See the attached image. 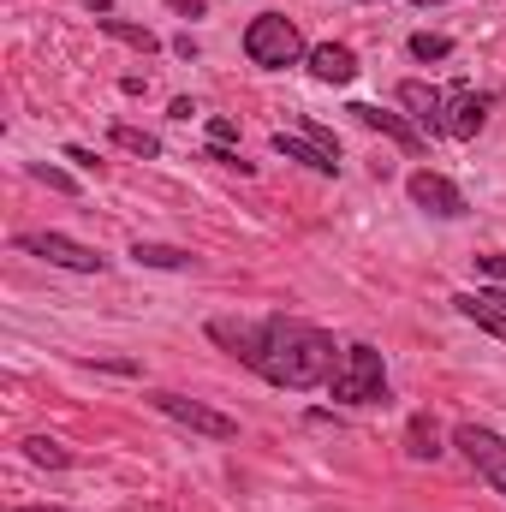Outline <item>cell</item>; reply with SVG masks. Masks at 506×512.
Returning a JSON list of instances; mask_svg holds the SVG:
<instances>
[{
  "mask_svg": "<svg viewBox=\"0 0 506 512\" xmlns=\"http://www.w3.org/2000/svg\"><path fill=\"white\" fill-rule=\"evenodd\" d=\"M274 155H286V161H304L310 173H322V179H334L340 173V155H328L316 137H292V131H274Z\"/></svg>",
  "mask_w": 506,
  "mask_h": 512,
  "instance_id": "obj_12",
  "label": "cell"
},
{
  "mask_svg": "<svg viewBox=\"0 0 506 512\" xmlns=\"http://www.w3.org/2000/svg\"><path fill=\"white\" fill-rule=\"evenodd\" d=\"M310 48H304V36H298V24L286 18V12H256L251 24H245V60L262 66V72H286V66H298Z\"/></svg>",
  "mask_w": 506,
  "mask_h": 512,
  "instance_id": "obj_2",
  "label": "cell"
},
{
  "mask_svg": "<svg viewBox=\"0 0 506 512\" xmlns=\"http://www.w3.org/2000/svg\"><path fill=\"white\" fill-rule=\"evenodd\" d=\"M114 143L131 149V155H143V161H155V155H161V137H149V131H137V126H114Z\"/></svg>",
  "mask_w": 506,
  "mask_h": 512,
  "instance_id": "obj_18",
  "label": "cell"
},
{
  "mask_svg": "<svg viewBox=\"0 0 506 512\" xmlns=\"http://www.w3.org/2000/svg\"><path fill=\"white\" fill-rule=\"evenodd\" d=\"M489 120V96L477 84H453L447 90V137H477Z\"/></svg>",
  "mask_w": 506,
  "mask_h": 512,
  "instance_id": "obj_9",
  "label": "cell"
},
{
  "mask_svg": "<svg viewBox=\"0 0 506 512\" xmlns=\"http://www.w3.org/2000/svg\"><path fill=\"white\" fill-rule=\"evenodd\" d=\"M149 405H155L161 417L185 423L191 435H209V441H239V417H227V411H215V405H203V399H191V393H149Z\"/></svg>",
  "mask_w": 506,
  "mask_h": 512,
  "instance_id": "obj_4",
  "label": "cell"
},
{
  "mask_svg": "<svg viewBox=\"0 0 506 512\" xmlns=\"http://www.w3.org/2000/svg\"><path fill=\"white\" fill-rule=\"evenodd\" d=\"M417 6H441V0H417Z\"/></svg>",
  "mask_w": 506,
  "mask_h": 512,
  "instance_id": "obj_26",
  "label": "cell"
},
{
  "mask_svg": "<svg viewBox=\"0 0 506 512\" xmlns=\"http://www.w3.org/2000/svg\"><path fill=\"white\" fill-rule=\"evenodd\" d=\"M405 197L423 209V215H435V221H459L471 203H465V191L447 179V173H435V167H417L411 179H405Z\"/></svg>",
  "mask_w": 506,
  "mask_h": 512,
  "instance_id": "obj_7",
  "label": "cell"
},
{
  "mask_svg": "<svg viewBox=\"0 0 506 512\" xmlns=\"http://www.w3.org/2000/svg\"><path fill=\"white\" fill-rule=\"evenodd\" d=\"M102 30H108V36H120V42H131V48H143V54H155V48H161V42H155V30L126 24V18H102Z\"/></svg>",
  "mask_w": 506,
  "mask_h": 512,
  "instance_id": "obj_17",
  "label": "cell"
},
{
  "mask_svg": "<svg viewBox=\"0 0 506 512\" xmlns=\"http://www.w3.org/2000/svg\"><path fill=\"white\" fill-rule=\"evenodd\" d=\"M24 459H30V465H48V471H66V465H72V453H66L60 441H48V435H30V441H24Z\"/></svg>",
  "mask_w": 506,
  "mask_h": 512,
  "instance_id": "obj_16",
  "label": "cell"
},
{
  "mask_svg": "<svg viewBox=\"0 0 506 512\" xmlns=\"http://www.w3.org/2000/svg\"><path fill=\"white\" fill-rule=\"evenodd\" d=\"M30 173H36V179H42V185H54V191H78V185H72V179H66V173H60V167H48V161H36V167H30Z\"/></svg>",
  "mask_w": 506,
  "mask_h": 512,
  "instance_id": "obj_20",
  "label": "cell"
},
{
  "mask_svg": "<svg viewBox=\"0 0 506 512\" xmlns=\"http://www.w3.org/2000/svg\"><path fill=\"white\" fill-rule=\"evenodd\" d=\"M131 256H137L143 268H191V251H179V245H149V239H137Z\"/></svg>",
  "mask_w": 506,
  "mask_h": 512,
  "instance_id": "obj_15",
  "label": "cell"
},
{
  "mask_svg": "<svg viewBox=\"0 0 506 512\" xmlns=\"http://www.w3.org/2000/svg\"><path fill=\"white\" fill-rule=\"evenodd\" d=\"M18 512H66V507H18Z\"/></svg>",
  "mask_w": 506,
  "mask_h": 512,
  "instance_id": "obj_24",
  "label": "cell"
},
{
  "mask_svg": "<svg viewBox=\"0 0 506 512\" xmlns=\"http://www.w3.org/2000/svg\"><path fill=\"white\" fill-rule=\"evenodd\" d=\"M233 137H239V126H233V120H209V143H221V149H227Z\"/></svg>",
  "mask_w": 506,
  "mask_h": 512,
  "instance_id": "obj_22",
  "label": "cell"
},
{
  "mask_svg": "<svg viewBox=\"0 0 506 512\" xmlns=\"http://www.w3.org/2000/svg\"><path fill=\"white\" fill-rule=\"evenodd\" d=\"M405 453H411V459H435V453H441V429H435V417H423V411L411 417V429H405Z\"/></svg>",
  "mask_w": 506,
  "mask_h": 512,
  "instance_id": "obj_14",
  "label": "cell"
},
{
  "mask_svg": "<svg viewBox=\"0 0 506 512\" xmlns=\"http://www.w3.org/2000/svg\"><path fill=\"white\" fill-rule=\"evenodd\" d=\"M477 268H483L489 280H501V286H506V251H489V256H477Z\"/></svg>",
  "mask_w": 506,
  "mask_h": 512,
  "instance_id": "obj_21",
  "label": "cell"
},
{
  "mask_svg": "<svg viewBox=\"0 0 506 512\" xmlns=\"http://www.w3.org/2000/svg\"><path fill=\"white\" fill-rule=\"evenodd\" d=\"M304 131H310V137H316V143H322L328 155H340V143H334V131H328V126H316V120H304Z\"/></svg>",
  "mask_w": 506,
  "mask_h": 512,
  "instance_id": "obj_23",
  "label": "cell"
},
{
  "mask_svg": "<svg viewBox=\"0 0 506 512\" xmlns=\"http://www.w3.org/2000/svg\"><path fill=\"white\" fill-rule=\"evenodd\" d=\"M453 310L465 316V322H477L483 334H495V340H506V310L489 298V292H459L453 298Z\"/></svg>",
  "mask_w": 506,
  "mask_h": 512,
  "instance_id": "obj_13",
  "label": "cell"
},
{
  "mask_svg": "<svg viewBox=\"0 0 506 512\" xmlns=\"http://www.w3.org/2000/svg\"><path fill=\"white\" fill-rule=\"evenodd\" d=\"M489 298H495V304H501V310H506V292H489Z\"/></svg>",
  "mask_w": 506,
  "mask_h": 512,
  "instance_id": "obj_25",
  "label": "cell"
},
{
  "mask_svg": "<svg viewBox=\"0 0 506 512\" xmlns=\"http://www.w3.org/2000/svg\"><path fill=\"white\" fill-rule=\"evenodd\" d=\"M209 340L227 346L245 370H256L268 387H286V393H304V387H322L334 376L340 352L322 328L298 322V316H262V322H233V316H215L209 322Z\"/></svg>",
  "mask_w": 506,
  "mask_h": 512,
  "instance_id": "obj_1",
  "label": "cell"
},
{
  "mask_svg": "<svg viewBox=\"0 0 506 512\" xmlns=\"http://www.w3.org/2000/svg\"><path fill=\"white\" fill-rule=\"evenodd\" d=\"M399 108L411 114L417 131H441L447 137V90H429L423 78H405L399 84Z\"/></svg>",
  "mask_w": 506,
  "mask_h": 512,
  "instance_id": "obj_8",
  "label": "cell"
},
{
  "mask_svg": "<svg viewBox=\"0 0 506 512\" xmlns=\"http://www.w3.org/2000/svg\"><path fill=\"white\" fill-rule=\"evenodd\" d=\"M346 114H358V120H364L370 131H381V137H393V143H399V149H411V155L423 149V131L411 126L405 114H387V108H376V102H352Z\"/></svg>",
  "mask_w": 506,
  "mask_h": 512,
  "instance_id": "obj_11",
  "label": "cell"
},
{
  "mask_svg": "<svg viewBox=\"0 0 506 512\" xmlns=\"http://www.w3.org/2000/svg\"><path fill=\"white\" fill-rule=\"evenodd\" d=\"M12 245L24 256L54 262V268H72V274H102V268H108V256L96 251V245H78V239H66V233H18Z\"/></svg>",
  "mask_w": 506,
  "mask_h": 512,
  "instance_id": "obj_5",
  "label": "cell"
},
{
  "mask_svg": "<svg viewBox=\"0 0 506 512\" xmlns=\"http://www.w3.org/2000/svg\"><path fill=\"white\" fill-rule=\"evenodd\" d=\"M453 54V42L447 36H429V30H417L411 36V60H447Z\"/></svg>",
  "mask_w": 506,
  "mask_h": 512,
  "instance_id": "obj_19",
  "label": "cell"
},
{
  "mask_svg": "<svg viewBox=\"0 0 506 512\" xmlns=\"http://www.w3.org/2000/svg\"><path fill=\"white\" fill-rule=\"evenodd\" d=\"M453 447L471 459V471H477L495 495H506V441L495 435V429H483V423H459V429H453Z\"/></svg>",
  "mask_w": 506,
  "mask_h": 512,
  "instance_id": "obj_6",
  "label": "cell"
},
{
  "mask_svg": "<svg viewBox=\"0 0 506 512\" xmlns=\"http://www.w3.org/2000/svg\"><path fill=\"white\" fill-rule=\"evenodd\" d=\"M304 60H310V78H316V84H334V90H340V84L358 78V54H352L346 42H316Z\"/></svg>",
  "mask_w": 506,
  "mask_h": 512,
  "instance_id": "obj_10",
  "label": "cell"
},
{
  "mask_svg": "<svg viewBox=\"0 0 506 512\" xmlns=\"http://www.w3.org/2000/svg\"><path fill=\"white\" fill-rule=\"evenodd\" d=\"M328 393L340 399V405H381L387 399V370H381V352L376 346H346L340 352V364H334V376H328Z\"/></svg>",
  "mask_w": 506,
  "mask_h": 512,
  "instance_id": "obj_3",
  "label": "cell"
}]
</instances>
